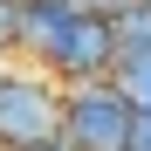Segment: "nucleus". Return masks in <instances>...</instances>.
Returning a JSON list of instances; mask_svg holds the SVG:
<instances>
[{
	"label": "nucleus",
	"mask_w": 151,
	"mask_h": 151,
	"mask_svg": "<svg viewBox=\"0 0 151 151\" xmlns=\"http://www.w3.org/2000/svg\"><path fill=\"white\" fill-rule=\"evenodd\" d=\"M131 151H151V110H137V124H131Z\"/></svg>",
	"instance_id": "6e6552de"
},
{
	"label": "nucleus",
	"mask_w": 151,
	"mask_h": 151,
	"mask_svg": "<svg viewBox=\"0 0 151 151\" xmlns=\"http://www.w3.org/2000/svg\"><path fill=\"white\" fill-rule=\"evenodd\" d=\"M62 83L28 69H0V151H41L62 144Z\"/></svg>",
	"instance_id": "f257e3e1"
},
{
	"label": "nucleus",
	"mask_w": 151,
	"mask_h": 151,
	"mask_svg": "<svg viewBox=\"0 0 151 151\" xmlns=\"http://www.w3.org/2000/svg\"><path fill=\"white\" fill-rule=\"evenodd\" d=\"M110 83L131 96V110H151V55H131V62H117Z\"/></svg>",
	"instance_id": "423d86ee"
},
{
	"label": "nucleus",
	"mask_w": 151,
	"mask_h": 151,
	"mask_svg": "<svg viewBox=\"0 0 151 151\" xmlns=\"http://www.w3.org/2000/svg\"><path fill=\"white\" fill-rule=\"evenodd\" d=\"M21 35V0H0V48H14Z\"/></svg>",
	"instance_id": "0eeeda50"
},
{
	"label": "nucleus",
	"mask_w": 151,
	"mask_h": 151,
	"mask_svg": "<svg viewBox=\"0 0 151 151\" xmlns=\"http://www.w3.org/2000/svg\"><path fill=\"white\" fill-rule=\"evenodd\" d=\"M76 14H83V0H21V35H14V48H28V55L48 69V55H55L62 35L76 28Z\"/></svg>",
	"instance_id": "20e7f679"
},
{
	"label": "nucleus",
	"mask_w": 151,
	"mask_h": 151,
	"mask_svg": "<svg viewBox=\"0 0 151 151\" xmlns=\"http://www.w3.org/2000/svg\"><path fill=\"white\" fill-rule=\"evenodd\" d=\"M124 62V48H117V28H110V14H76V28L62 35V48L48 55V76H55L62 89H83V83H110Z\"/></svg>",
	"instance_id": "7ed1b4c3"
},
{
	"label": "nucleus",
	"mask_w": 151,
	"mask_h": 151,
	"mask_svg": "<svg viewBox=\"0 0 151 151\" xmlns=\"http://www.w3.org/2000/svg\"><path fill=\"white\" fill-rule=\"evenodd\" d=\"M131 96L117 83H83L62 96V144L69 151H131Z\"/></svg>",
	"instance_id": "f03ea898"
},
{
	"label": "nucleus",
	"mask_w": 151,
	"mask_h": 151,
	"mask_svg": "<svg viewBox=\"0 0 151 151\" xmlns=\"http://www.w3.org/2000/svg\"><path fill=\"white\" fill-rule=\"evenodd\" d=\"M41 151H69V144H41Z\"/></svg>",
	"instance_id": "1a4fd4ad"
},
{
	"label": "nucleus",
	"mask_w": 151,
	"mask_h": 151,
	"mask_svg": "<svg viewBox=\"0 0 151 151\" xmlns=\"http://www.w3.org/2000/svg\"><path fill=\"white\" fill-rule=\"evenodd\" d=\"M110 28H117L124 62H131V55H151V0H131L124 14H110Z\"/></svg>",
	"instance_id": "39448f33"
}]
</instances>
